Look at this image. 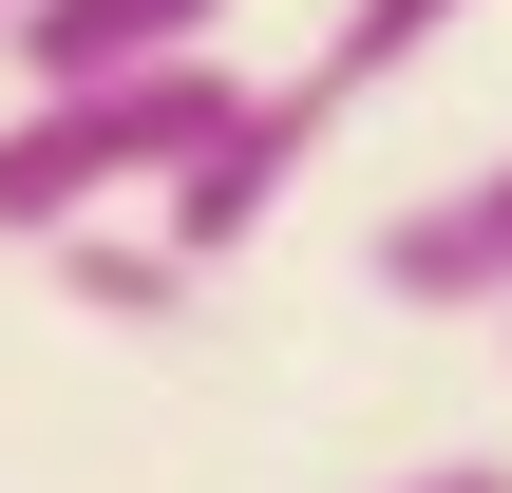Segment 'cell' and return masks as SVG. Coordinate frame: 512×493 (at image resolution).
Segmentation results:
<instances>
[{
	"mask_svg": "<svg viewBox=\"0 0 512 493\" xmlns=\"http://www.w3.org/2000/svg\"><path fill=\"white\" fill-rule=\"evenodd\" d=\"M228 38H190V57H133V76H19V114H0V247H57V228H95V209H133V190H171L209 133H228Z\"/></svg>",
	"mask_w": 512,
	"mask_h": 493,
	"instance_id": "obj_1",
	"label": "cell"
},
{
	"mask_svg": "<svg viewBox=\"0 0 512 493\" xmlns=\"http://www.w3.org/2000/svg\"><path fill=\"white\" fill-rule=\"evenodd\" d=\"M361 285H380L399 323H512V152L494 171H437L418 209H380Z\"/></svg>",
	"mask_w": 512,
	"mask_h": 493,
	"instance_id": "obj_2",
	"label": "cell"
},
{
	"mask_svg": "<svg viewBox=\"0 0 512 493\" xmlns=\"http://www.w3.org/2000/svg\"><path fill=\"white\" fill-rule=\"evenodd\" d=\"M456 19H475V0H342V19H323V38H304L285 76H247V114H266V133H285V152L323 171V133H342L361 95H399V76H418V57H437Z\"/></svg>",
	"mask_w": 512,
	"mask_h": 493,
	"instance_id": "obj_3",
	"label": "cell"
},
{
	"mask_svg": "<svg viewBox=\"0 0 512 493\" xmlns=\"http://www.w3.org/2000/svg\"><path fill=\"white\" fill-rule=\"evenodd\" d=\"M228 0H19L0 19V76H133V57H190Z\"/></svg>",
	"mask_w": 512,
	"mask_h": 493,
	"instance_id": "obj_4",
	"label": "cell"
},
{
	"mask_svg": "<svg viewBox=\"0 0 512 493\" xmlns=\"http://www.w3.org/2000/svg\"><path fill=\"white\" fill-rule=\"evenodd\" d=\"M57 266H76V304H95V323H190V285H209L171 228H114V209H95V228H57Z\"/></svg>",
	"mask_w": 512,
	"mask_h": 493,
	"instance_id": "obj_5",
	"label": "cell"
},
{
	"mask_svg": "<svg viewBox=\"0 0 512 493\" xmlns=\"http://www.w3.org/2000/svg\"><path fill=\"white\" fill-rule=\"evenodd\" d=\"M380 493H512V456H437V475H380Z\"/></svg>",
	"mask_w": 512,
	"mask_h": 493,
	"instance_id": "obj_6",
	"label": "cell"
},
{
	"mask_svg": "<svg viewBox=\"0 0 512 493\" xmlns=\"http://www.w3.org/2000/svg\"><path fill=\"white\" fill-rule=\"evenodd\" d=\"M0 19H19V0H0Z\"/></svg>",
	"mask_w": 512,
	"mask_h": 493,
	"instance_id": "obj_7",
	"label": "cell"
},
{
	"mask_svg": "<svg viewBox=\"0 0 512 493\" xmlns=\"http://www.w3.org/2000/svg\"><path fill=\"white\" fill-rule=\"evenodd\" d=\"M494 342H512V323H494Z\"/></svg>",
	"mask_w": 512,
	"mask_h": 493,
	"instance_id": "obj_8",
	"label": "cell"
}]
</instances>
